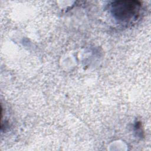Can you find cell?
Masks as SVG:
<instances>
[{
	"instance_id": "1",
	"label": "cell",
	"mask_w": 151,
	"mask_h": 151,
	"mask_svg": "<svg viewBox=\"0 0 151 151\" xmlns=\"http://www.w3.org/2000/svg\"><path fill=\"white\" fill-rule=\"evenodd\" d=\"M140 8L141 3L134 0L116 1L111 3L110 6L113 17L123 22H128L136 19Z\"/></svg>"
}]
</instances>
